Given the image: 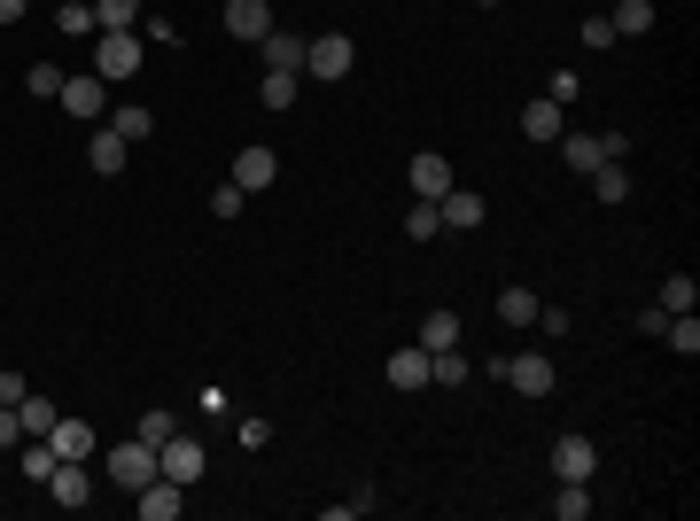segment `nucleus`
<instances>
[{"label":"nucleus","mask_w":700,"mask_h":521,"mask_svg":"<svg viewBox=\"0 0 700 521\" xmlns=\"http://www.w3.org/2000/svg\"><path fill=\"white\" fill-rule=\"evenodd\" d=\"M576 94H584V78H576V70H553V86H545V102H561V110H568Z\"/></svg>","instance_id":"39"},{"label":"nucleus","mask_w":700,"mask_h":521,"mask_svg":"<svg viewBox=\"0 0 700 521\" xmlns=\"http://www.w3.org/2000/svg\"><path fill=\"white\" fill-rule=\"evenodd\" d=\"M241 203H249V195H241L234 180H226V188H211V218H241Z\"/></svg>","instance_id":"38"},{"label":"nucleus","mask_w":700,"mask_h":521,"mask_svg":"<svg viewBox=\"0 0 700 521\" xmlns=\"http://www.w3.org/2000/svg\"><path fill=\"white\" fill-rule=\"evenodd\" d=\"M102 475H110L117 490H140V483H156V444H140V437L110 444V452H102Z\"/></svg>","instance_id":"2"},{"label":"nucleus","mask_w":700,"mask_h":521,"mask_svg":"<svg viewBox=\"0 0 700 521\" xmlns=\"http://www.w3.org/2000/svg\"><path fill=\"white\" fill-rule=\"evenodd\" d=\"M94 32H140V0H94Z\"/></svg>","instance_id":"22"},{"label":"nucleus","mask_w":700,"mask_h":521,"mask_svg":"<svg viewBox=\"0 0 700 521\" xmlns=\"http://www.w3.org/2000/svg\"><path fill=\"white\" fill-rule=\"evenodd\" d=\"M47 444H55V460H94V452H102V437H94V420H78V412H55V428H47Z\"/></svg>","instance_id":"7"},{"label":"nucleus","mask_w":700,"mask_h":521,"mask_svg":"<svg viewBox=\"0 0 700 521\" xmlns=\"http://www.w3.org/2000/svg\"><path fill=\"white\" fill-rule=\"evenodd\" d=\"M55 32H63V39H94V9H86V0H63V9H55Z\"/></svg>","instance_id":"26"},{"label":"nucleus","mask_w":700,"mask_h":521,"mask_svg":"<svg viewBox=\"0 0 700 521\" xmlns=\"http://www.w3.org/2000/svg\"><path fill=\"white\" fill-rule=\"evenodd\" d=\"M24 9H32V0H0V24H16Z\"/></svg>","instance_id":"43"},{"label":"nucleus","mask_w":700,"mask_h":521,"mask_svg":"<svg viewBox=\"0 0 700 521\" xmlns=\"http://www.w3.org/2000/svg\"><path fill=\"white\" fill-rule=\"evenodd\" d=\"M16 467H24V483H47V475H55V444H47V437H24V460H16Z\"/></svg>","instance_id":"29"},{"label":"nucleus","mask_w":700,"mask_h":521,"mask_svg":"<svg viewBox=\"0 0 700 521\" xmlns=\"http://www.w3.org/2000/svg\"><path fill=\"white\" fill-rule=\"evenodd\" d=\"M591 195H599V203H623V195H631V171H623V163H599V171H591Z\"/></svg>","instance_id":"31"},{"label":"nucleus","mask_w":700,"mask_h":521,"mask_svg":"<svg viewBox=\"0 0 700 521\" xmlns=\"http://www.w3.org/2000/svg\"><path fill=\"white\" fill-rule=\"evenodd\" d=\"M382 374H389V389H428V351H420V342H405Z\"/></svg>","instance_id":"17"},{"label":"nucleus","mask_w":700,"mask_h":521,"mask_svg":"<svg viewBox=\"0 0 700 521\" xmlns=\"http://www.w3.org/2000/svg\"><path fill=\"white\" fill-rule=\"evenodd\" d=\"M133 437H140V444H171V437H180V420H171L163 405H148V412H140V428H133Z\"/></svg>","instance_id":"32"},{"label":"nucleus","mask_w":700,"mask_h":521,"mask_svg":"<svg viewBox=\"0 0 700 521\" xmlns=\"http://www.w3.org/2000/svg\"><path fill=\"white\" fill-rule=\"evenodd\" d=\"M226 32L257 47V39H266V32H273V9H266V0H226Z\"/></svg>","instance_id":"14"},{"label":"nucleus","mask_w":700,"mask_h":521,"mask_svg":"<svg viewBox=\"0 0 700 521\" xmlns=\"http://www.w3.org/2000/svg\"><path fill=\"white\" fill-rule=\"evenodd\" d=\"M24 389H32L24 374H0V405H24Z\"/></svg>","instance_id":"42"},{"label":"nucleus","mask_w":700,"mask_h":521,"mask_svg":"<svg viewBox=\"0 0 700 521\" xmlns=\"http://www.w3.org/2000/svg\"><path fill=\"white\" fill-rule=\"evenodd\" d=\"M561 163L591 180V171H599V163H616V156H607V140H599V133H561Z\"/></svg>","instance_id":"15"},{"label":"nucleus","mask_w":700,"mask_h":521,"mask_svg":"<svg viewBox=\"0 0 700 521\" xmlns=\"http://www.w3.org/2000/svg\"><path fill=\"white\" fill-rule=\"evenodd\" d=\"M63 78H70L63 63H32V70H24V86H32L39 102H55V94H63Z\"/></svg>","instance_id":"34"},{"label":"nucleus","mask_w":700,"mask_h":521,"mask_svg":"<svg viewBox=\"0 0 700 521\" xmlns=\"http://www.w3.org/2000/svg\"><path fill=\"white\" fill-rule=\"evenodd\" d=\"M591 513V483H561V498H553V521H584Z\"/></svg>","instance_id":"33"},{"label":"nucleus","mask_w":700,"mask_h":521,"mask_svg":"<svg viewBox=\"0 0 700 521\" xmlns=\"http://www.w3.org/2000/svg\"><path fill=\"white\" fill-rule=\"evenodd\" d=\"M24 444V420H16V405H0V452H16Z\"/></svg>","instance_id":"41"},{"label":"nucleus","mask_w":700,"mask_h":521,"mask_svg":"<svg viewBox=\"0 0 700 521\" xmlns=\"http://www.w3.org/2000/svg\"><path fill=\"white\" fill-rule=\"evenodd\" d=\"M16 420H24V437H47V428H55V405L24 389V405H16Z\"/></svg>","instance_id":"35"},{"label":"nucleus","mask_w":700,"mask_h":521,"mask_svg":"<svg viewBox=\"0 0 700 521\" xmlns=\"http://www.w3.org/2000/svg\"><path fill=\"white\" fill-rule=\"evenodd\" d=\"M405 234H413V241H436V234H444V218H436V203H413V211H405Z\"/></svg>","instance_id":"36"},{"label":"nucleus","mask_w":700,"mask_h":521,"mask_svg":"<svg viewBox=\"0 0 700 521\" xmlns=\"http://www.w3.org/2000/svg\"><path fill=\"white\" fill-rule=\"evenodd\" d=\"M607 24H616V39H646V32H654V0H616Z\"/></svg>","instance_id":"18"},{"label":"nucleus","mask_w":700,"mask_h":521,"mask_svg":"<svg viewBox=\"0 0 700 521\" xmlns=\"http://www.w3.org/2000/svg\"><path fill=\"white\" fill-rule=\"evenodd\" d=\"M257 47H266V70H304V39L296 32H266Z\"/></svg>","instance_id":"21"},{"label":"nucleus","mask_w":700,"mask_h":521,"mask_svg":"<svg viewBox=\"0 0 700 521\" xmlns=\"http://www.w3.org/2000/svg\"><path fill=\"white\" fill-rule=\"evenodd\" d=\"M576 39L599 55V47H616V24H607V16H584V32H576Z\"/></svg>","instance_id":"40"},{"label":"nucleus","mask_w":700,"mask_h":521,"mask_svg":"<svg viewBox=\"0 0 700 521\" xmlns=\"http://www.w3.org/2000/svg\"><path fill=\"white\" fill-rule=\"evenodd\" d=\"M654 304H662V312H692V304H700V281H692V273H669Z\"/></svg>","instance_id":"28"},{"label":"nucleus","mask_w":700,"mask_h":521,"mask_svg":"<svg viewBox=\"0 0 700 521\" xmlns=\"http://www.w3.org/2000/svg\"><path fill=\"white\" fill-rule=\"evenodd\" d=\"M203 467H211V460H203V444H195V437H171V444H156V475H171L180 490H195V483H203Z\"/></svg>","instance_id":"5"},{"label":"nucleus","mask_w":700,"mask_h":521,"mask_svg":"<svg viewBox=\"0 0 700 521\" xmlns=\"http://www.w3.org/2000/svg\"><path fill=\"white\" fill-rule=\"evenodd\" d=\"M521 133H530V140H561V133H568V125H561V102L538 94L530 110H521Z\"/></svg>","instance_id":"20"},{"label":"nucleus","mask_w":700,"mask_h":521,"mask_svg":"<svg viewBox=\"0 0 700 521\" xmlns=\"http://www.w3.org/2000/svg\"><path fill=\"white\" fill-rule=\"evenodd\" d=\"M234 444H241V452H266V444H273V420H257V412H249V420L234 428Z\"/></svg>","instance_id":"37"},{"label":"nucleus","mask_w":700,"mask_h":521,"mask_svg":"<svg viewBox=\"0 0 700 521\" xmlns=\"http://www.w3.org/2000/svg\"><path fill=\"white\" fill-rule=\"evenodd\" d=\"M47 498H55V506H94V475H86V460H55Z\"/></svg>","instance_id":"10"},{"label":"nucleus","mask_w":700,"mask_h":521,"mask_svg":"<svg viewBox=\"0 0 700 521\" xmlns=\"http://www.w3.org/2000/svg\"><path fill=\"white\" fill-rule=\"evenodd\" d=\"M428 382H436V389L475 382V366H467V351H460V342H452V351H428Z\"/></svg>","instance_id":"19"},{"label":"nucleus","mask_w":700,"mask_h":521,"mask_svg":"<svg viewBox=\"0 0 700 521\" xmlns=\"http://www.w3.org/2000/svg\"><path fill=\"white\" fill-rule=\"evenodd\" d=\"M599 475V444L591 437H553V483H591Z\"/></svg>","instance_id":"6"},{"label":"nucleus","mask_w":700,"mask_h":521,"mask_svg":"<svg viewBox=\"0 0 700 521\" xmlns=\"http://www.w3.org/2000/svg\"><path fill=\"white\" fill-rule=\"evenodd\" d=\"M452 342H460V319L452 312H428L420 319V351H452Z\"/></svg>","instance_id":"25"},{"label":"nucleus","mask_w":700,"mask_h":521,"mask_svg":"<svg viewBox=\"0 0 700 521\" xmlns=\"http://www.w3.org/2000/svg\"><path fill=\"white\" fill-rule=\"evenodd\" d=\"M350 63H359V47H350L342 32H319V39H304V70H312L319 86H335V78H350Z\"/></svg>","instance_id":"3"},{"label":"nucleus","mask_w":700,"mask_h":521,"mask_svg":"<svg viewBox=\"0 0 700 521\" xmlns=\"http://www.w3.org/2000/svg\"><path fill=\"white\" fill-rule=\"evenodd\" d=\"M133 506H140V521H180L188 490L171 483V475H156V483H140V490H133Z\"/></svg>","instance_id":"9"},{"label":"nucleus","mask_w":700,"mask_h":521,"mask_svg":"<svg viewBox=\"0 0 700 521\" xmlns=\"http://www.w3.org/2000/svg\"><path fill=\"white\" fill-rule=\"evenodd\" d=\"M125 148H133V140H125V133H110V125H102V133H94V140H86V163H94V171H102V180H117V171H125Z\"/></svg>","instance_id":"16"},{"label":"nucleus","mask_w":700,"mask_h":521,"mask_svg":"<svg viewBox=\"0 0 700 521\" xmlns=\"http://www.w3.org/2000/svg\"><path fill=\"white\" fill-rule=\"evenodd\" d=\"M296 86H304V70H266L257 102H266V110H289V102H296Z\"/></svg>","instance_id":"23"},{"label":"nucleus","mask_w":700,"mask_h":521,"mask_svg":"<svg viewBox=\"0 0 700 521\" xmlns=\"http://www.w3.org/2000/svg\"><path fill=\"white\" fill-rule=\"evenodd\" d=\"M662 335H669V351H677V359H700V319H692V312H669Z\"/></svg>","instance_id":"24"},{"label":"nucleus","mask_w":700,"mask_h":521,"mask_svg":"<svg viewBox=\"0 0 700 521\" xmlns=\"http://www.w3.org/2000/svg\"><path fill=\"white\" fill-rule=\"evenodd\" d=\"M273 180H281V156H273V148H241V156H234V188H241V195L273 188Z\"/></svg>","instance_id":"11"},{"label":"nucleus","mask_w":700,"mask_h":521,"mask_svg":"<svg viewBox=\"0 0 700 521\" xmlns=\"http://www.w3.org/2000/svg\"><path fill=\"white\" fill-rule=\"evenodd\" d=\"M538 312H545V304H538L530 288H506V296H498V319H506V327H530Z\"/></svg>","instance_id":"30"},{"label":"nucleus","mask_w":700,"mask_h":521,"mask_svg":"<svg viewBox=\"0 0 700 521\" xmlns=\"http://www.w3.org/2000/svg\"><path fill=\"white\" fill-rule=\"evenodd\" d=\"M140 32H94V78H110V86H125L133 70H140Z\"/></svg>","instance_id":"1"},{"label":"nucleus","mask_w":700,"mask_h":521,"mask_svg":"<svg viewBox=\"0 0 700 521\" xmlns=\"http://www.w3.org/2000/svg\"><path fill=\"white\" fill-rule=\"evenodd\" d=\"M475 9H498V0H475Z\"/></svg>","instance_id":"44"},{"label":"nucleus","mask_w":700,"mask_h":521,"mask_svg":"<svg viewBox=\"0 0 700 521\" xmlns=\"http://www.w3.org/2000/svg\"><path fill=\"white\" fill-rule=\"evenodd\" d=\"M436 218H444V234H475V226H483V195L444 188V195H436Z\"/></svg>","instance_id":"13"},{"label":"nucleus","mask_w":700,"mask_h":521,"mask_svg":"<svg viewBox=\"0 0 700 521\" xmlns=\"http://www.w3.org/2000/svg\"><path fill=\"white\" fill-rule=\"evenodd\" d=\"M498 374H506V382H513V389H521V397H553V382H561V374H553V359H545V351H521V359H506V366H498Z\"/></svg>","instance_id":"8"},{"label":"nucleus","mask_w":700,"mask_h":521,"mask_svg":"<svg viewBox=\"0 0 700 521\" xmlns=\"http://www.w3.org/2000/svg\"><path fill=\"white\" fill-rule=\"evenodd\" d=\"M102 125H110V133H125V140H148V133H156V117H148L140 102H125V110H110Z\"/></svg>","instance_id":"27"},{"label":"nucleus","mask_w":700,"mask_h":521,"mask_svg":"<svg viewBox=\"0 0 700 521\" xmlns=\"http://www.w3.org/2000/svg\"><path fill=\"white\" fill-rule=\"evenodd\" d=\"M405 180H413V195H420V203H436V195H444V188H452V163H444V156H436V148H420V156L405 163Z\"/></svg>","instance_id":"12"},{"label":"nucleus","mask_w":700,"mask_h":521,"mask_svg":"<svg viewBox=\"0 0 700 521\" xmlns=\"http://www.w3.org/2000/svg\"><path fill=\"white\" fill-rule=\"evenodd\" d=\"M55 102H63L70 117H86V125H102V110H110V78H94V70H70Z\"/></svg>","instance_id":"4"}]
</instances>
